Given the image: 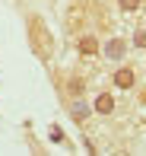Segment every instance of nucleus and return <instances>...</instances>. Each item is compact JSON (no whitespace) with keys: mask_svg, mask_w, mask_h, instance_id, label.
<instances>
[{"mask_svg":"<svg viewBox=\"0 0 146 156\" xmlns=\"http://www.w3.org/2000/svg\"><path fill=\"white\" fill-rule=\"evenodd\" d=\"M29 45H32V51H35L41 61H51L54 35H51V29H48V23L41 16H29Z\"/></svg>","mask_w":146,"mask_h":156,"instance_id":"nucleus-1","label":"nucleus"},{"mask_svg":"<svg viewBox=\"0 0 146 156\" xmlns=\"http://www.w3.org/2000/svg\"><path fill=\"white\" fill-rule=\"evenodd\" d=\"M89 112H92V108H89V105H86V99H83V96H76L73 99V102H70V115L76 118V121H86V118H89Z\"/></svg>","mask_w":146,"mask_h":156,"instance_id":"nucleus-5","label":"nucleus"},{"mask_svg":"<svg viewBox=\"0 0 146 156\" xmlns=\"http://www.w3.org/2000/svg\"><path fill=\"white\" fill-rule=\"evenodd\" d=\"M102 54H105L108 61H121L124 54H127V41L124 38H108L105 45H102Z\"/></svg>","mask_w":146,"mask_h":156,"instance_id":"nucleus-3","label":"nucleus"},{"mask_svg":"<svg viewBox=\"0 0 146 156\" xmlns=\"http://www.w3.org/2000/svg\"><path fill=\"white\" fill-rule=\"evenodd\" d=\"M83 93H86V80H83V76H70V80H67V96L76 99Z\"/></svg>","mask_w":146,"mask_h":156,"instance_id":"nucleus-7","label":"nucleus"},{"mask_svg":"<svg viewBox=\"0 0 146 156\" xmlns=\"http://www.w3.org/2000/svg\"><path fill=\"white\" fill-rule=\"evenodd\" d=\"M99 115H111L114 112V96H108V93H102V96H95V105H92Z\"/></svg>","mask_w":146,"mask_h":156,"instance_id":"nucleus-6","label":"nucleus"},{"mask_svg":"<svg viewBox=\"0 0 146 156\" xmlns=\"http://www.w3.org/2000/svg\"><path fill=\"white\" fill-rule=\"evenodd\" d=\"M117 6H121V13H127V16H130V13H137V10L143 6V0H117Z\"/></svg>","mask_w":146,"mask_h":156,"instance_id":"nucleus-8","label":"nucleus"},{"mask_svg":"<svg viewBox=\"0 0 146 156\" xmlns=\"http://www.w3.org/2000/svg\"><path fill=\"white\" fill-rule=\"evenodd\" d=\"M134 83H137V70L134 67H117L114 70V86L117 89H134Z\"/></svg>","mask_w":146,"mask_h":156,"instance_id":"nucleus-4","label":"nucleus"},{"mask_svg":"<svg viewBox=\"0 0 146 156\" xmlns=\"http://www.w3.org/2000/svg\"><path fill=\"white\" fill-rule=\"evenodd\" d=\"M76 51H80V58H95V54H102V41L92 32H86L76 38Z\"/></svg>","mask_w":146,"mask_h":156,"instance_id":"nucleus-2","label":"nucleus"},{"mask_svg":"<svg viewBox=\"0 0 146 156\" xmlns=\"http://www.w3.org/2000/svg\"><path fill=\"white\" fill-rule=\"evenodd\" d=\"M134 45H137V48L146 45V32H137V35H134Z\"/></svg>","mask_w":146,"mask_h":156,"instance_id":"nucleus-9","label":"nucleus"}]
</instances>
